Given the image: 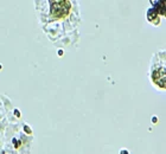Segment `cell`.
I'll return each mask as SVG.
<instances>
[{
	"mask_svg": "<svg viewBox=\"0 0 166 154\" xmlns=\"http://www.w3.org/2000/svg\"><path fill=\"white\" fill-rule=\"evenodd\" d=\"M51 14L55 18H63L70 11L69 0H50Z\"/></svg>",
	"mask_w": 166,
	"mask_h": 154,
	"instance_id": "1",
	"label": "cell"
},
{
	"mask_svg": "<svg viewBox=\"0 0 166 154\" xmlns=\"http://www.w3.org/2000/svg\"><path fill=\"white\" fill-rule=\"evenodd\" d=\"M153 81L155 84H158L159 86L164 88L165 86V82H166V74H165V69L161 68L159 70H155L153 72Z\"/></svg>",
	"mask_w": 166,
	"mask_h": 154,
	"instance_id": "2",
	"label": "cell"
}]
</instances>
